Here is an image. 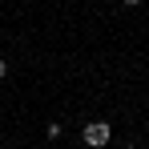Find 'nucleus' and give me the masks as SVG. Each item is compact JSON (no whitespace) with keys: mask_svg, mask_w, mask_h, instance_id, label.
Here are the masks:
<instances>
[{"mask_svg":"<svg viewBox=\"0 0 149 149\" xmlns=\"http://www.w3.org/2000/svg\"><path fill=\"white\" fill-rule=\"evenodd\" d=\"M81 141L89 149H105L109 141H113V129H109V121H89L85 125V133H81Z\"/></svg>","mask_w":149,"mask_h":149,"instance_id":"nucleus-1","label":"nucleus"},{"mask_svg":"<svg viewBox=\"0 0 149 149\" xmlns=\"http://www.w3.org/2000/svg\"><path fill=\"white\" fill-rule=\"evenodd\" d=\"M4 77H8V61L0 56V81H4Z\"/></svg>","mask_w":149,"mask_h":149,"instance_id":"nucleus-2","label":"nucleus"},{"mask_svg":"<svg viewBox=\"0 0 149 149\" xmlns=\"http://www.w3.org/2000/svg\"><path fill=\"white\" fill-rule=\"evenodd\" d=\"M125 4H141V0H125Z\"/></svg>","mask_w":149,"mask_h":149,"instance_id":"nucleus-3","label":"nucleus"}]
</instances>
